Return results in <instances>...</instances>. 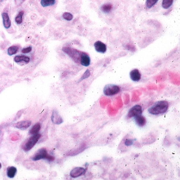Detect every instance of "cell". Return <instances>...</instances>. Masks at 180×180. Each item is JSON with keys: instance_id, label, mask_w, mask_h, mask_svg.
<instances>
[{"instance_id": "cell-16", "label": "cell", "mask_w": 180, "mask_h": 180, "mask_svg": "<svg viewBox=\"0 0 180 180\" xmlns=\"http://www.w3.org/2000/svg\"><path fill=\"white\" fill-rule=\"evenodd\" d=\"M113 9V5L110 3H106L103 4L100 8V10H101L102 12L107 14L110 12Z\"/></svg>"}, {"instance_id": "cell-20", "label": "cell", "mask_w": 180, "mask_h": 180, "mask_svg": "<svg viewBox=\"0 0 180 180\" xmlns=\"http://www.w3.org/2000/svg\"><path fill=\"white\" fill-rule=\"evenodd\" d=\"M41 128L40 124L36 123L34 126H33L32 128L31 129V130L29 132V134H37L38 132H39L40 129Z\"/></svg>"}, {"instance_id": "cell-27", "label": "cell", "mask_w": 180, "mask_h": 180, "mask_svg": "<svg viewBox=\"0 0 180 180\" xmlns=\"http://www.w3.org/2000/svg\"><path fill=\"white\" fill-rule=\"evenodd\" d=\"M133 143H134V140L128 139V140H126L125 141L124 144L126 145V146H131V145H132V144H133Z\"/></svg>"}, {"instance_id": "cell-8", "label": "cell", "mask_w": 180, "mask_h": 180, "mask_svg": "<svg viewBox=\"0 0 180 180\" xmlns=\"http://www.w3.org/2000/svg\"><path fill=\"white\" fill-rule=\"evenodd\" d=\"M94 49L99 53H105L107 51V46L101 41H97L94 43Z\"/></svg>"}, {"instance_id": "cell-21", "label": "cell", "mask_w": 180, "mask_h": 180, "mask_svg": "<svg viewBox=\"0 0 180 180\" xmlns=\"http://www.w3.org/2000/svg\"><path fill=\"white\" fill-rule=\"evenodd\" d=\"M174 0H162V7L165 9H168L172 6Z\"/></svg>"}, {"instance_id": "cell-24", "label": "cell", "mask_w": 180, "mask_h": 180, "mask_svg": "<svg viewBox=\"0 0 180 180\" xmlns=\"http://www.w3.org/2000/svg\"><path fill=\"white\" fill-rule=\"evenodd\" d=\"M62 17L63 19L67 21H71L73 19V15L70 12H65L62 15Z\"/></svg>"}, {"instance_id": "cell-22", "label": "cell", "mask_w": 180, "mask_h": 180, "mask_svg": "<svg viewBox=\"0 0 180 180\" xmlns=\"http://www.w3.org/2000/svg\"><path fill=\"white\" fill-rule=\"evenodd\" d=\"M24 14V12L23 11H21L19 12V13L17 15L15 18V22L17 24H22V21H23V17Z\"/></svg>"}, {"instance_id": "cell-26", "label": "cell", "mask_w": 180, "mask_h": 180, "mask_svg": "<svg viewBox=\"0 0 180 180\" xmlns=\"http://www.w3.org/2000/svg\"><path fill=\"white\" fill-rule=\"evenodd\" d=\"M32 49V48L31 46H29L28 47L26 48H24L22 50V53L23 54H27V53H29L31 51Z\"/></svg>"}, {"instance_id": "cell-1", "label": "cell", "mask_w": 180, "mask_h": 180, "mask_svg": "<svg viewBox=\"0 0 180 180\" xmlns=\"http://www.w3.org/2000/svg\"><path fill=\"white\" fill-rule=\"evenodd\" d=\"M168 108V102L166 100H161L154 103V104L148 109V112L153 115H158L166 113Z\"/></svg>"}, {"instance_id": "cell-7", "label": "cell", "mask_w": 180, "mask_h": 180, "mask_svg": "<svg viewBox=\"0 0 180 180\" xmlns=\"http://www.w3.org/2000/svg\"><path fill=\"white\" fill-rule=\"evenodd\" d=\"M48 156V154L47 152L46 148H42L38 150V152L35 153V155L32 158V159L35 161H37L43 159H46Z\"/></svg>"}, {"instance_id": "cell-13", "label": "cell", "mask_w": 180, "mask_h": 180, "mask_svg": "<svg viewBox=\"0 0 180 180\" xmlns=\"http://www.w3.org/2000/svg\"><path fill=\"white\" fill-rule=\"evenodd\" d=\"M2 17L3 19V26L6 29H9L11 25V22L9 15L7 12H3L2 14Z\"/></svg>"}, {"instance_id": "cell-19", "label": "cell", "mask_w": 180, "mask_h": 180, "mask_svg": "<svg viewBox=\"0 0 180 180\" xmlns=\"http://www.w3.org/2000/svg\"><path fill=\"white\" fill-rule=\"evenodd\" d=\"M19 49V47L16 45L11 46L8 49V54L9 56H12L16 54Z\"/></svg>"}, {"instance_id": "cell-12", "label": "cell", "mask_w": 180, "mask_h": 180, "mask_svg": "<svg viewBox=\"0 0 180 180\" xmlns=\"http://www.w3.org/2000/svg\"><path fill=\"white\" fill-rule=\"evenodd\" d=\"M31 124V122L30 121H22L15 124L14 126L17 129H26L29 128Z\"/></svg>"}, {"instance_id": "cell-25", "label": "cell", "mask_w": 180, "mask_h": 180, "mask_svg": "<svg viewBox=\"0 0 180 180\" xmlns=\"http://www.w3.org/2000/svg\"><path fill=\"white\" fill-rule=\"evenodd\" d=\"M91 75V73H90V71L89 69H87L86 70V71L84 73L83 75L82 76L81 79L79 81H83L84 79L87 78L88 77H90V76Z\"/></svg>"}, {"instance_id": "cell-23", "label": "cell", "mask_w": 180, "mask_h": 180, "mask_svg": "<svg viewBox=\"0 0 180 180\" xmlns=\"http://www.w3.org/2000/svg\"><path fill=\"white\" fill-rule=\"evenodd\" d=\"M158 0H146V6L148 9H150L153 7V6L157 3Z\"/></svg>"}, {"instance_id": "cell-18", "label": "cell", "mask_w": 180, "mask_h": 180, "mask_svg": "<svg viewBox=\"0 0 180 180\" xmlns=\"http://www.w3.org/2000/svg\"><path fill=\"white\" fill-rule=\"evenodd\" d=\"M56 3V0H41V6L43 7L54 6Z\"/></svg>"}, {"instance_id": "cell-4", "label": "cell", "mask_w": 180, "mask_h": 180, "mask_svg": "<svg viewBox=\"0 0 180 180\" xmlns=\"http://www.w3.org/2000/svg\"><path fill=\"white\" fill-rule=\"evenodd\" d=\"M41 137L40 134H33L32 137L30 138V139L27 140V143L25 144L23 149L25 151H29L31 149H32L33 146L36 144L38 140L40 139Z\"/></svg>"}, {"instance_id": "cell-14", "label": "cell", "mask_w": 180, "mask_h": 180, "mask_svg": "<svg viewBox=\"0 0 180 180\" xmlns=\"http://www.w3.org/2000/svg\"><path fill=\"white\" fill-rule=\"evenodd\" d=\"M134 118V121L138 126L143 127L146 125V119L144 116L142 115V114L137 116Z\"/></svg>"}, {"instance_id": "cell-11", "label": "cell", "mask_w": 180, "mask_h": 180, "mask_svg": "<svg viewBox=\"0 0 180 180\" xmlns=\"http://www.w3.org/2000/svg\"><path fill=\"white\" fill-rule=\"evenodd\" d=\"M130 77L132 81L134 82H138L141 79V74L139 70L137 69H134L132 70L130 73Z\"/></svg>"}, {"instance_id": "cell-9", "label": "cell", "mask_w": 180, "mask_h": 180, "mask_svg": "<svg viewBox=\"0 0 180 180\" xmlns=\"http://www.w3.org/2000/svg\"><path fill=\"white\" fill-rule=\"evenodd\" d=\"M90 64L91 58L89 54L84 51H82L80 60V65L84 67H89Z\"/></svg>"}, {"instance_id": "cell-5", "label": "cell", "mask_w": 180, "mask_h": 180, "mask_svg": "<svg viewBox=\"0 0 180 180\" xmlns=\"http://www.w3.org/2000/svg\"><path fill=\"white\" fill-rule=\"evenodd\" d=\"M142 113L143 109L142 106L139 105H135L131 109H130L128 113L127 114L126 117L128 118H134L137 116L142 114Z\"/></svg>"}, {"instance_id": "cell-28", "label": "cell", "mask_w": 180, "mask_h": 180, "mask_svg": "<svg viewBox=\"0 0 180 180\" xmlns=\"http://www.w3.org/2000/svg\"><path fill=\"white\" fill-rule=\"evenodd\" d=\"M1 164L0 163V169H1Z\"/></svg>"}, {"instance_id": "cell-10", "label": "cell", "mask_w": 180, "mask_h": 180, "mask_svg": "<svg viewBox=\"0 0 180 180\" xmlns=\"http://www.w3.org/2000/svg\"><path fill=\"white\" fill-rule=\"evenodd\" d=\"M51 120L53 123L55 124H60L63 122L61 116L56 110H54L51 116Z\"/></svg>"}, {"instance_id": "cell-6", "label": "cell", "mask_w": 180, "mask_h": 180, "mask_svg": "<svg viewBox=\"0 0 180 180\" xmlns=\"http://www.w3.org/2000/svg\"><path fill=\"white\" fill-rule=\"evenodd\" d=\"M86 173V170L83 167H75L72 169L70 172V175L73 178L79 177L82 175L85 174Z\"/></svg>"}, {"instance_id": "cell-17", "label": "cell", "mask_w": 180, "mask_h": 180, "mask_svg": "<svg viewBox=\"0 0 180 180\" xmlns=\"http://www.w3.org/2000/svg\"><path fill=\"white\" fill-rule=\"evenodd\" d=\"M17 173V168L15 167H9L7 169V176L10 178H13L16 175Z\"/></svg>"}, {"instance_id": "cell-15", "label": "cell", "mask_w": 180, "mask_h": 180, "mask_svg": "<svg viewBox=\"0 0 180 180\" xmlns=\"http://www.w3.org/2000/svg\"><path fill=\"white\" fill-rule=\"evenodd\" d=\"M14 61H15V62L18 63H21V62L28 63L30 62V59L29 57H26L24 55H17L15 57Z\"/></svg>"}, {"instance_id": "cell-3", "label": "cell", "mask_w": 180, "mask_h": 180, "mask_svg": "<svg viewBox=\"0 0 180 180\" xmlns=\"http://www.w3.org/2000/svg\"><path fill=\"white\" fill-rule=\"evenodd\" d=\"M121 91L120 87L115 84H107L105 86L103 92L106 96H113L118 93Z\"/></svg>"}, {"instance_id": "cell-2", "label": "cell", "mask_w": 180, "mask_h": 180, "mask_svg": "<svg viewBox=\"0 0 180 180\" xmlns=\"http://www.w3.org/2000/svg\"><path fill=\"white\" fill-rule=\"evenodd\" d=\"M62 51H64L65 53L67 54L69 57H70L74 62L80 64V60L82 51L69 47H63Z\"/></svg>"}]
</instances>
